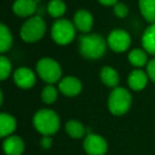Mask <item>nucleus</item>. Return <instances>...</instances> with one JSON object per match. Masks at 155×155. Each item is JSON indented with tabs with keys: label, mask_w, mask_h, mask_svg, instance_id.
<instances>
[{
	"label": "nucleus",
	"mask_w": 155,
	"mask_h": 155,
	"mask_svg": "<svg viewBox=\"0 0 155 155\" xmlns=\"http://www.w3.org/2000/svg\"><path fill=\"white\" fill-rule=\"evenodd\" d=\"M107 41H104L99 34H86L80 37L79 48L80 53L88 60H97L104 55L106 51Z\"/></svg>",
	"instance_id": "f257e3e1"
},
{
	"label": "nucleus",
	"mask_w": 155,
	"mask_h": 155,
	"mask_svg": "<svg viewBox=\"0 0 155 155\" xmlns=\"http://www.w3.org/2000/svg\"><path fill=\"white\" fill-rule=\"evenodd\" d=\"M60 117L54 110L41 108L35 113L33 117V125L35 130L43 136H52L60 129Z\"/></svg>",
	"instance_id": "f03ea898"
},
{
	"label": "nucleus",
	"mask_w": 155,
	"mask_h": 155,
	"mask_svg": "<svg viewBox=\"0 0 155 155\" xmlns=\"http://www.w3.org/2000/svg\"><path fill=\"white\" fill-rule=\"evenodd\" d=\"M132 104V96L127 89L123 87H115L108 96V110L115 116H122L129 112Z\"/></svg>",
	"instance_id": "7ed1b4c3"
},
{
	"label": "nucleus",
	"mask_w": 155,
	"mask_h": 155,
	"mask_svg": "<svg viewBox=\"0 0 155 155\" xmlns=\"http://www.w3.org/2000/svg\"><path fill=\"white\" fill-rule=\"evenodd\" d=\"M47 30L45 20L39 16H31L22 24L20 28V37L26 43H35L41 41Z\"/></svg>",
	"instance_id": "20e7f679"
},
{
	"label": "nucleus",
	"mask_w": 155,
	"mask_h": 155,
	"mask_svg": "<svg viewBox=\"0 0 155 155\" xmlns=\"http://www.w3.org/2000/svg\"><path fill=\"white\" fill-rule=\"evenodd\" d=\"M36 72L41 80L48 84L60 82L62 78V68L55 60L43 58L36 64Z\"/></svg>",
	"instance_id": "39448f33"
},
{
	"label": "nucleus",
	"mask_w": 155,
	"mask_h": 155,
	"mask_svg": "<svg viewBox=\"0 0 155 155\" xmlns=\"http://www.w3.org/2000/svg\"><path fill=\"white\" fill-rule=\"evenodd\" d=\"M75 26L67 19L58 18L51 28V37L58 45L65 46L70 44L75 37Z\"/></svg>",
	"instance_id": "423d86ee"
},
{
	"label": "nucleus",
	"mask_w": 155,
	"mask_h": 155,
	"mask_svg": "<svg viewBox=\"0 0 155 155\" xmlns=\"http://www.w3.org/2000/svg\"><path fill=\"white\" fill-rule=\"evenodd\" d=\"M106 41H107V46L114 52L122 53L130 48L132 39L127 31L121 30V29H116L108 34Z\"/></svg>",
	"instance_id": "0eeeda50"
},
{
	"label": "nucleus",
	"mask_w": 155,
	"mask_h": 155,
	"mask_svg": "<svg viewBox=\"0 0 155 155\" xmlns=\"http://www.w3.org/2000/svg\"><path fill=\"white\" fill-rule=\"evenodd\" d=\"M83 149L88 155H104L107 152V142L98 134L88 133L83 141Z\"/></svg>",
	"instance_id": "6e6552de"
},
{
	"label": "nucleus",
	"mask_w": 155,
	"mask_h": 155,
	"mask_svg": "<svg viewBox=\"0 0 155 155\" xmlns=\"http://www.w3.org/2000/svg\"><path fill=\"white\" fill-rule=\"evenodd\" d=\"M13 80L16 86L22 89H29L34 86L36 75L29 67H19L13 73Z\"/></svg>",
	"instance_id": "1a4fd4ad"
},
{
	"label": "nucleus",
	"mask_w": 155,
	"mask_h": 155,
	"mask_svg": "<svg viewBox=\"0 0 155 155\" xmlns=\"http://www.w3.org/2000/svg\"><path fill=\"white\" fill-rule=\"evenodd\" d=\"M58 89L66 97H75L82 91V83L78 78L68 75L61 79L58 83Z\"/></svg>",
	"instance_id": "9d476101"
},
{
	"label": "nucleus",
	"mask_w": 155,
	"mask_h": 155,
	"mask_svg": "<svg viewBox=\"0 0 155 155\" xmlns=\"http://www.w3.org/2000/svg\"><path fill=\"white\" fill-rule=\"evenodd\" d=\"M38 0H15L13 12L19 17H31L37 10Z\"/></svg>",
	"instance_id": "9b49d317"
},
{
	"label": "nucleus",
	"mask_w": 155,
	"mask_h": 155,
	"mask_svg": "<svg viewBox=\"0 0 155 155\" xmlns=\"http://www.w3.org/2000/svg\"><path fill=\"white\" fill-rule=\"evenodd\" d=\"M73 25L81 32L88 33L93 28L94 17L86 10H79L73 16Z\"/></svg>",
	"instance_id": "f8f14e48"
},
{
	"label": "nucleus",
	"mask_w": 155,
	"mask_h": 155,
	"mask_svg": "<svg viewBox=\"0 0 155 155\" xmlns=\"http://www.w3.org/2000/svg\"><path fill=\"white\" fill-rule=\"evenodd\" d=\"M2 148L7 155H21L25 151V141L17 135L8 136L3 140Z\"/></svg>",
	"instance_id": "ddd939ff"
},
{
	"label": "nucleus",
	"mask_w": 155,
	"mask_h": 155,
	"mask_svg": "<svg viewBox=\"0 0 155 155\" xmlns=\"http://www.w3.org/2000/svg\"><path fill=\"white\" fill-rule=\"evenodd\" d=\"M149 75L147 72H144L141 69H135L130 73L127 78V84L130 88L135 91H142L148 84Z\"/></svg>",
	"instance_id": "4468645a"
},
{
	"label": "nucleus",
	"mask_w": 155,
	"mask_h": 155,
	"mask_svg": "<svg viewBox=\"0 0 155 155\" xmlns=\"http://www.w3.org/2000/svg\"><path fill=\"white\" fill-rule=\"evenodd\" d=\"M16 120L12 115L2 113L0 115V136L5 138L8 136H11L12 133L16 129Z\"/></svg>",
	"instance_id": "2eb2a0df"
},
{
	"label": "nucleus",
	"mask_w": 155,
	"mask_h": 155,
	"mask_svg": "<svg viewBox=\"0 0 155 155\" xmlns=\"http://www.w3.org/2000/svg\"><path fill=\"white\" fill-rule=\"evenodd\" d=\"M100 79L105 86L115 88L119 84V74L113 67L105 66L100 71Z\"/></svg>",
	"instance_id": "dca6fc26"
},
{
	"label": "nucleus",
	"mask_w": 155,
	"mask_h": 155,
	"mask_svg": "<svg viewBox=\"0 0 155 155\" xmlns=\"http://www.w3.org/2000/svg\"><path fill=\"white\" fill-rule=\"evenodd\" d=\"M141 44L147 53L155 55V22L146 29L141 37Z\"/></svg>",
	"instance_id": "f3484780"
},
{
	"label": "nucleus",
	"mask_w": 155,
	"mask_h": 155,
	"mask_svg": "<svg viewBox=\"0 0 155 155\" xmlns=\"http://www.w3.org/2000/svg\"><path fill=\"white\" fill-rule=\"evenodd\" d=\"M139 10L141 15L147 21L155 22V0H139Z\"/></svg>",
	"instance_id": "a211bd4d"
},
{
	"label": "nucleus",
	"mask_w": 155,
	"mask_h": 155,
	"mask_svg": "<svg viewBox=\"0 0 155 155\" xmlns=\"http://www.w3.org/2000/svg\"><path fill=\"white\" fill-rule=\"evenodd\" d=\"M65 130H66L67 134L70 136L71 138L74 139H80V138L84 137V135L86 134V129L85 127L78 120H69L65 125Z\"/></svg>",
	"instance_id": "6ab92c4d"
},
{
	"label": "nucleus",
	"mask_w": 155,
	"mask_h": 155,
	"mask_svg": "<svg viewBox=\"0 0 155 155\" xmlns=\"http://www.w3.org/2000/svg\"><path fill=\"white\" fill-rule=\"evenodd\" d=\"M129 62L134 67H143L144 65L148 64V55H147V51L144 49H133L127 55Z\"/></svg>",
	"instance_id": "aec40b11"
},
{
	"label": "nucleus",
	"mask_w": 155,
	"mask_h": 155,
	"mask_svg": "<svg viewBox=\"0 0 155 155\" xmlns=\"http://www.w3.org/2000/svg\"><path fill=\"white\" fill-rule=\"evenodd\" d=\"M12 44H13V36L11 31L5 25L2 24L0 26V52L3 54L9 51L10 48L12 47Z\"/></svg>",
	"instance_id": "412c9836"
},
{
	"label": "nucleus",
	"mask_w": 155,
	"mask_h": 155,
	"mask_svg": "<svg viewBox=\"0 0 155 155\" xmlns=\"http://www.w3.org/2000/svg\"><path fill=\"white\" fill-rule=\"evenodd\" d=\"M47 11L52 17L61 18L66 12V5L63 0H50L47 5Z\"/></svg>",
	"instance_id": "4be33fe9"
},
{
	"label": "nucleus",
	"mask_w": 155,
	"mask_h": 155,
	"mask_svg": "<svg viewBox=\"0 0 155 155\" xmlns=\"http://www.w3.org/2000/svg\"><path fill=\"white\" fill-rule=\"evenodd\" d=\"M41 100L46 104H53L58 99V89L53 86V84H48L41 91Z\"/></svg>",
	"instance_id": "5701e85b"
},
{
	"label": "nucleus",
	"mask_w": 155,
	"mask_h": 155,
	"mask_svg": "<svg viewBox=\"0 0 155 155\" xmlns=\"http://www.w3.org/2000/svg\"><path fill=\"white\" fill-rule=\"evenodd\" d=\"M12 72V64L10 60L5 55L0 56V79L5 80Z\"/></svg>",
	"instance_id": "b1692460"
},
{
	"label": "nucleus",
	"mask_w": 155,
	"mask_h": 155,
	"mask_svg": "<svg viewBox=\"0 0 155 155\" xmlns=\"http://www.w3.org/2000/svg\"><path fill=\"white\" fill-rule=\"evenodd\" d=\"M114 13L118 18H124L129 14V8L122 2H117L114 5Z\"/></svg>",
	"instance_id": "393cba45"
},
{
	"label": "nucleus",
	"mask_w": 155,
	"mask_h": 155,
	"mask_svg": "<svg viewBox=\"0 0 155 155\" xmlns=\"http://www.w3.org/2000/svg\"><path fill=\"white\" fill-rule=\"evenodd\" d=\"M147 73L149 75V79L155 83V58L151 60L147 65Z\"/></svg>",
	"instance_id": "a878e982"
},
{
	"label": "nucleus",
	"mask_w": 155,
	"mask_h": 155,
	"mask_svg": "<svg viewBox=\"0 0 155 155\" xmlns=\"http://www.w3.org/2000/svg\"><path fill=\"white\" fill-rule=\"evenodd\" d=\"M52 144V138L50 136H44L41 140V146L44 149H49Z\"/></svg>",
	"instance_id": "bb28decb"
},
{
	"label": "nucleus",
	"mask_w": 155,
	"mask_h": 155,
	"mask_svg": "<svg viewBox=\"0 0 155 155\" xmlns=\"http://www.w3.org/2000/svg\"><path fill=\"white\" fill-rule=\"evenodd\" d=\"M101 5H105V7H110V5H115L117 2H118V0H98Z\"/></svg>",
	"instance_id": "cd10ccee"
}]
</instances>
